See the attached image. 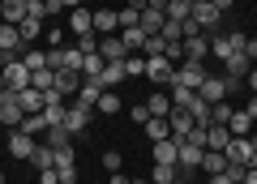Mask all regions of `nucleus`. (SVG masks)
<instances>
[{
  "mask_svg": "<svg viewBox=\"0 0 257 184\" xmlns=\"http://www.w3.org/2000/svg\"><path fill=\"white\" fill-rule=\"evenodd\" d=\"M146 77H150L155 86H163V90H167V86L176 82V65L167 60V56H146Z\"/></svg>",
  "mask_w": 257,
  "mask_h": 184,
  "instance_id": "obj_3",
  "label": "nucleus"
},
{
  "mask_svg": "<svg viewBox=\"0 0 257 184\" xmlns=\"http://www.w3.org/2000/svg\"><path fill=\"white\" fill-rule=\"evenodd\" d=\"M223 69H227L223 77H227V82H231V90H236V86H240V82L248 77V69H253V60H248L244 52H236V56H227V60H223Z\"/></svg>",
  "mask_w": 257,
  "mask_h": 184,
  "instance_id": "obj_4",
  "label": "nucleus"
},
{
  "mask_svg": "<svg viewBox=\"0 0 257 184\" xmlns=\"http://www.w3.org/2000/svg\"><path fill=\"white\" fill-rule=\"evenodd\" d=\"M202 129H206V150H227V141H231L227 124H214L210 120V124H202Z\"/></svg>",
  "mask_w": 257,
  "mask_h": 184,
  "instance_id": "obj_11",
  "label": "nucleus"
},
{
  "mask_svg": "<svg viewBox=\"0 0 257 184\" xmlns=\"http://www.w3.org/2000/svg\"><path fill=\"white\" fill-rule=\"evenodd\" d=\"M167 94H172V107H189L197 99V90H189V86H167Z\"/></svg>",
  "mask_w": 257,
  "mask_h": 184,
  "instance_id": "obj_38",
  "label": "nucleus"
},
{
  "mask_svg": "<svg viewBox=\"0 0 257 184\" xmlns=\"http://www.w3.org/2000/svg\"><path fill=\"white\" fill-rule=\"evenodd\" d=\"M120 107H124V103H120V94H116V90H103V94H99V103H94V111H103V116H116Z\"/></svg>",
  "mask_w": 257,
  "mask_h": 184,
  "instance_id": "obj_31",
  "label": "nucleus"
},
{
  "mask_svg": "<svg viewBox=\"0 0 257 184\" xmlns=\"http://www.w3.org/2000/svg\"><path fill=\"white\" fill-rule=\"evenodd\" d=\"M35 146H39V141L30 137V133H22V129H13V133H9V154H13V158H26V163H30Z\"/></svg>",
  "mask_w": 257,
  "mask_h": 184,
  "instance_id": "obj_7",
  "label": "nucleus"
},
{
  "mask_svg": "<svg viewBox=\"0 0 257 184\" xmlns=\"http://www.w3.org/2000/svg\"><path fill=\"white\" fill-rule=\"evenodd\" d=\"M184 111H189V116L197 120V124H210V103H206L202 94H197V99H193V103H189V107H184Z\"/></svg>",
  "mask_w": 257,
  "mask_h": 184,
  "instance_id": "obj_37",
  "label": "nucleus"
},
{
  "mask_svg": "<svg viewBox=\"0 0 257 184\" xmlns=\"http://www.w3.org/2000/svg\"><path fill=\"white\" fill-rule=\"evenodd\" d=\"M56 171H60V184H77V163H64Z\"/></svg>",
  "mask_w": 257,
  "mask_h": 184,
  "instance_id": "obj_48",
  "label": "nucleus"
},
{
  "mask_svg": "<svg viewBox=\"0 0 257 184\" xmlns=\"http://www.w3.org/2000/svg\"><path fill=\"white\" fill-rule=\"evenodd\" d=\"M210 184H236V180H231L227 171H219V175H210Z\"/></svg>",
  "mask_w": 257,
  "mask_h": 184,
  "instance_id": "obj_56",
  "label": "nucleus"
},
{
  "mask_svg": "<svg viewBox=\"0 0 257 184\" xmlns=\"http://www.w3.org/2000/svg\"><path fill=\"white\" fill-rule=\"evenodd\" d=\"M103 65H107V60H103L99 52H94V56H86V65H82V77H94V82H99V73H103Z\"/></svg>",
  "mask_w": 257,
  "mask_h": 184,
  "instance_id": "obj_41",
  "label": "nucleus"
},
{
  "mask_svg": "<svg viewBox=\"0 0 257 184\" xmlns=\"http://www.w3.org/2000/svg\"><path fill=\"white\" fill-rule=\"evenodd\" d=\"M43 22H47V18H30V13H26V22L18 26V30H22V43H26V47H30V43H35V39H39V35L47 30Z\"/></svg>",
  "mask_w": 257,
  "mask_h": 184,
  "instance_id": "obj_28",
  "label": "nucleus"
},
{
  "mask_svg": "<svg viewBox=\"0 0 257 184\" xmlns=\"http://www.w3.org/2000/svg\"><path fill=\"white\" fill-rule=\"evenodd\" d=\"M197 94H202V99L214 107V103H223V99L231 94V82H227V77H206V82L197 86Z\"/></svg>",
  "mask_w": 257,
  "mask_h": 184,
  "instance_id": "obj_5",
  "label": "nucleus"
},
{
  "mask_svg": "<svg viewBox=\"0 0 257 184\" xmlns=\"http://www.w3.org/2000/svg\"><path fill=\"white\" fill-rule=\"evenodd\" d=\"M64 30H69V26H47L43 35H47V43H52V47H64Z\"/></svg>",
  "mask_w": 257,
  "mask_h": 184,
  "instance_id": "obj_46",
  "label": "nucleus"
},
{
  "mask_svg": "<svg viewBox=\"0 0 257 184\" xmlns=\"http://www.w3.org/2000/svg\"><path fill=\"white\" fill-rule=\"evenodd\" d=\"M159 39H163V43H180V39H184V22H163Z\"/></svg>",
  "mask_w": 257,
  "mask_h": 184,
  "instance_id": "obj_39",
  "label": "nucleus"
},
{
  "mask_svg": "<svg viewBox=\"0 0 257 184\" xmlns=\"http://www.w3.org/2000/svg\"><path fill=\"white\" fill-rule=\"evenodd\" d=\"M90 116H94V111H86V107H77V103H69V111H64V129L77 137V133L90 129Z\"/></svg>",
  "mask_w": 257,
  "mask_h": 184,
  "instance_id": "obj_8",
  "label": "nucleus"
},
{
  "mask_svg": "<svg viewBox=\"0 0 257 184\" xmlns=\"http://www.w3.org/2000/svg\"><path fill=\"white\" fill-rule=\"evenodd\" d=\"M240 184H257V167H244V180Z\"/></svg>",
  "mask_w": 257,
  "mask_h": 184,
  "instance_id": "obj_55",
  "label": "nucleus"
},
{
  "mask_svg": "<svg viewBox=\"0 0 257 184\" xmlns=\"http://www.w3.org/2000/svg\"><path fill=\"white\" fill-rule=\"evenodd\" d=\"M189 5H206V0H189Z\"/></svg>",
  "mask_w": 257,
  "mask_h": 184,
  "instance_id": "obj_62",
  "label": "nucleus"
},
{
  "mask_svg": "<svg viewBox=\"0 0 257 184\" xmlns=\"http://www.w3.org/2000/svg\"><path fill=\"white\" fill-rule=\"evenodd\" d=\"M30 167H35V171H47V167H56V150L47 146V141H39L35 154H30Z\"/></svg>",
  "mask_w": 257,
  "mask_h": 184,
  "instance_id": "obj_25",
  "label": "nucleus"
},
{
  "mask_svg": "<svg viewBox=\"0 0 257 184\" xmlns=\"http://www.w3.org/2000/svg\"><path fill=\"white\" fill-rule=\"evenodd\" d=\"M244 86H248V90H253V94H257V65H253V69H248V77H244Z\"/></svg>",
  "mask_w": 257,
  "mask_h": 184,
  "instance_id": "obj_54",
  "label": "nucleus"
},
{
  "mask_svg": "<svg viewBox=\"0 0 257 184\" xmlns=\"http://www.w3.org/2000/svg\"><path fill=\"white\" fill-rule=\"evenodd\" d=\"M180 47H184V60H206L210 56V39L206 35H189Z\"/></svg>",
  "mask_w": 257,
  "mask_h": 184,
  "instance_id": "obj_15",
  "label": "nucleus"
},
{
  "mask_svg": "<svg viewBox=\"0 0 257 184\" xmlns=\"http://www.w3.org/2000/svg\"><path fill=\"white\" fill-rule=\"evenodd\" d=\"M18 103H22V111L30 116V111H43L47 107V94L35 90V86H26V90H18Z\"/></svg>",
  "mask_w": 257,
  "mask_h": 184,
  "instance_id": "obj_20",
  "label": "nucleus"
},
{
  "mask_svg": "<svg viewBox=\"0 0 257 184\" xmlns=\"http://www.w3.org/2000/svg\"><path fill=\"white\" fill-rule=\"evenodd\" d=\"M172 180H180V167H176V163H155L150 184H172Z\"/></svg>",
  "mask_w": 257,
  "mask_h": 184,
  "instance_id": "obj_29",
  "label": "nucleus"
},
{
  "mask_svg": "<svg viewBox=\"0 0 257 184\" xmlns=\"http://www.w3.org/2000/svg\"><path fill=\"white\" fill-rule=\"evenodd\" d=\"M82 82H86L82 73H69V69H56V94H60V99H64V94H77V90H82Z\"/></svg>",
  "mask_w": 257,
  "mask_h": 184,
  "instance_id": "obj_16",
  "label": "nucleus"
},
{
  "mask_svg": "<svg viewBox=\"0 0 257 184\" xmlns=\"http://www.w3.org/2000/svg\"><path fill=\"white\" fill-rule=\"evenodd\" d=\"M172 184H184V180H172Z\"/></svg>",
  "mask_w": 257,
  "mask_h": 184,
  "instance_id": "obj_64",
  "label": "nucleus"
},
{
  "mask_svg": "<svg viewBox=\"0 0 257 184\" xmlns=\"http://www.w3.org/2000/svg\"><path fill=\"white\" fill-rule=\"evenodd\" d=\"M223 154H227V163H236V167H248V158H253V146H248V137H231Z\"/></svg>",
  "mask_w": 257,
  "mask_h": 184,
  "instance_id": "obj_9",
  "label": "nucleus"
},
{
  "mask_svg": "<svg viewBox=\"0 0 257 184\" xmlns=\"http://www.w3.org/2000/svg\"><path fill=\"white\" fill-rule=\"evenodd\" d=\"M43 141H47L52 150H60V146H69V141H73V133H69V129H47Z\"/></svg>",
  "mask_w": 257,
  "mask_h": 184,
  "instance_id": "obj_40",
  "label": "nucleus"
},
{
  "mask_svg": "<svg viewBox=\"0 0 257 184\" xmlns=\"http://www.w3.org/2000/svg\"><path fill=\"white\" fill-rule=\"evenodd\" d=\"M82 65H86V56L77 52V43L69 47H52V52H47V69H69V73H82Z\"/></svg>",
  "mask_w": 257,
  "mask_h": 184,
  "instance_id": "obj_1",
  "label": "nucleus"
},
{
  "mask_svg": "<svg viewBox=\"0 0 257 184\" xmlns=\"http://www.w3.org/2000/svg\"><path fill=\"white\" fill-rule=\"evenodd\" d=\"M77 52H82V56H94V52H99V35H94V30L77 35Z\"/></svg>",
  "mask_w": 257,
  "mask_h": 184,
  "instance_id": "obj_42",
  "label": "nucleus"
},
{
  "mask_svg": "<svg viewBox=\"0 0 257 184\" xmlns=\"http://www.w3.org/2000/svg\"><path fill=\"white\" fill-rule=\"evenodd\" d=\"M163 22H167V13H159V9H142V30H146V35H159V30H163Z\"/></svg>",
  "mask_w": 257,
  "mask_h": 184,
  "instance_id": "obj_32",
  "label": "nucleus"
},
{
  "mask_svg": "<svg viewBox=\"0 0 257 184\" xmlns=\"http://www.w3.org/2000/svg\"><path fill=\"white\" fill-rule=\"evenodd\" d=\"M39 184H60V171H56V167H47V171H39Z\"/></svg>",
  "mask_w": 257,
  "mask_h": 184,
  "instance_id": "obj_51",
  "label": "nucleus"
},
{
  "mask_svg": "<svg viewBox=\"0 0 257 184\" xmlns=\"http://www.w3.org/2000/svg\"><path fill=\"white\" fill-rule=\"evenodd\" d=\"M103 167H107V171H120V167H124L120 150H103Z\"/></svg>",
  "mask_w": 257,
  "mask_h": 184,
  "instance_id": "obj_45",
  "label": "nucleus"
},
{
  "mask_svg": "<svg viewBox=\"0 0 257 184\" xmlns=\"http://www.w3.org/2000/svg\"><path fill=\"white\" fill-rule=\"evenodd\" d=\"M124 77H128V73H124V60H107V65H103V73H99V86H103V90H116Z\"/></svg>",
  "mask_w": 257,
  "mask_h": 184,
  "instance_id": "obj_10",
  "label": "nucleus"
},
{
  "mask_svg": "<svg viewBox=\"0 0 257 184\" xmlns=\"http://www.w3.org/2000/svg\"><path fill=\"white\" fill-rule=\"evenodd\" d=\"M244 111H248V116H253V120H257V94H253V99H248V103H244Z\"/></svg>",
  "mask_w": 257,
  "mask_h": 184,
  "instance_id": "obj_57",
  "label": "nucleus"
},
{
  "mask_svg": "<svg viewBox=\"0 0 257 184\" xmlns=\"http://www.w3.org/2000/svg\"><path fill=\"white\" fill-rule=\"evenodd\" d=\"M206 60H180V65H176V82L172 86H189V90H197V86L206 82Z\"/></svg>",
  "mask_w": 257,
  "mask_h": 184,
  "instance_id": "obj_2",
  "label": "nucleus"
},
{
  "mask_svg": "<svg viewBox=\"0 0 257 184\" xmlns=\"http://www.w3.org/2000/svg\"><path fill=\"white\" fill-rule=\"evenodd\" d=\"M0 184H5V171H0Z\"/></svg>",
  "mask_w": 257,
  "mask_h": 184,
  "instance_id": "obj_63",
  "label": "nucleus"
},
{
  "mask_svg": "<svg viewBox=\"0 0 257 184\" xmlns=\"http://www.w3.org/2000/svg\"><path fill=\"white\" fill-rule=\"evenodd\" d=\"M22 65L35 73V69H47V52H39V47H22Z\"/></svg>",
  "mask_w": 257,
  "mask_h": 184,
  "instance_id": "obj_35",
  "label": "nucleus"
},
{
  "mask_svg": "<svg viewBox=\"0 0 257 184\" xmlns=\"http://www.w3.org/2000/svg\"><path fill=\"white\" fill-rule=\"evenodd\" d=\"M128 9H138V13H142V9H146V0H128Z\"/></svg>",
  "mask_w": 257,
  "mask_h": 184,
  "instance_id": "obj_59",
  "label": "nucleus"
},
{
  "mask_svg": "<svg viewBox=\"0 0 257 184\" xmlns=\"http://www.w3.org/2000/svg\"><path fill=\"white\" fill-rule=\"evenodd\" d=\"M120 43H124L128 52H142V43H146V30H142V26H124V30H120Z\"/></svg>",
  "mask_w": 257,
  "mask_h": 184,
  "instance_id": "obj_30",
  "label": "nucleus"
},
{
  "mask_svg": "<svg viewBox=\"0 0 257 184\" xmlns=\"http://www.w3.org/2000/svg\"><path fill=\"white\" fill-rule=\"evenodd\" d=\"M146 107H150V116H172V94H167L163 86H155V94L146 99Z\"/></svg>",
  "mask_w": 257,
  "mask_h": 184,
  "instance_id": "obj_24",
  "label": "nucleus"
},
{
  "mask_svg": "<svg viewBox=\"0 0 257 184\" xmlns=\"http://www.w3.org/2000/svg\"><path fill=\"white\" fill-rule=\"evenodd\" d=\"M5 69V86H9V90H26L30 86V69L22 65V60H9V65H0Z\"/></svg>",
  "mask_w": 257,
  "mask_h": 184,
  "instance_id": "obj_6",
  "label": "nucleus"
},
{
  "mask_svg": "<svg viewBox=\"0 0 257 184\" xmlns=\"http://www.w3.org/2000/svg\"><path fill=\"white\" fill-rule=\"evenodd\" d=\"M26 13L30 18H47V0H26Z\"/></svg>",
  "mask_w": 257,
  "mask_h": 184,
  "instance_id": "obj_49",
  "label": "nucleus"
},
{
  "mask_svg": "<svg viewBox=\"0 0 257 184\" xmlns=\"http://www.w3.org/2000/svg\"><path fill=\"white\" fill-rule=\"evenodd\" d=\"M99 94H103V86L99 82H94V77H86V82H82V90H77V107H86V111H94V103H99Z\"/></svg>",
  "mask_w": 257,
  "mask_h": 184,
  "instance_id": "obj_19",
  "label": "nucleus"
},
{
  "mask_svg": "<svg viewBox=\"0 0 257 184\" xmlns=\"http://www.w3.org/2000/svg\"><path fill=\"white\" fill-rule=\"evenodd\" d=\"M30 86H35V90H56V69H35V73H30Z\"/></svg>",
  "mask_w": 257,
  "mask_h": 184,
  "instance_id": "obj_33",
  "label": "nucleus"
},
{
  "mask_svg": "<svg viewBox=\"0 0 257 184\" xmlns=\"http://www.w3.org/2000/svg\"><path fill=\"white\" fill-rule=\"evenodd\" d=\"M0 22L22 26V22H26V0H0Z\"/></svg>",
  "mask_w": 257,
  "mask_h": 184,
  "instance_id": "obj_18",
  "label": "nucleus"
},
{
  "mask_svg": "<svg viewBox=\"0 0 257 184\" xmlns=\"http://www.w3.org/2000/svg\"><path fill=\"white\" fill-rule=\"evenodd\" d=\"M210 5H214L219 13H231V9H236V0H210Z\"/></svg>",
  "mask_w": 257,
  "mask_h": 184,
  "instance_id": "obj_52",
  "label": "nucleus"
},
{
  "mask_svg": "<svg viewBox=\"0 0 257 184\" xmlns=\"http://www.w3.org/2000/svg\"><path fill=\"white\" fill-rule=\"evenodd\" d=\"M124 73H128V77L146 73V56H133V52H128V56H124Z\"/></svg>",
  "mask_w": 257,
  "mask_h": 184,
  "instance_id": "obj_43",
  "label": "nucleus"
},
{
  "mask_svg": "<svg viewBox=\"0 0 257 184\" xmlns=\"http://www.w3.org/2000/svg\"><path fill=\"white\" fill-rule=\"evenodd\" d=\"M155 163H176V154H180V141H172V137H163V141H155Z\"/></svg>",
  "mask_w": 257,
  "mask_h": 184,
  "instance_id": "obj_27",
  "label": "nucleus"
},
{
  "mask_svg": "<svg viewBox=\"0 0 257 184\" xmlns=\"http://www.w3.org/2000/svg\"><path fill=\"white\" fill-rule=\"evenodd\" d=\"M163 39H159V35H146V43H142V56H163Z\"/></svg>",
  "mask_w": 257,
  "mask_h": 184,
  "instance_id": "obj_44",
  "label": "nucleus"
},
{
  "mask_svg": "<svg viewBox=\"0 0 257 184\" xmlns=\"http://www.w3.org/2000/svg\"><path fill=\"white\" fill-rule=\"evenodd\" d=\"M128 184H150V180H128Z\"/></svg>",
  "mask_w": 257,
  "mask_h": 184,
  "instance_id": "obj_61",
  "label": "nucleus"
},
{
  "mask_svg": "<svg viewBox=\"0 0 257 184\" xmlns=\"http://www.w3.org/2000/svg\"><path fill=\"white\" fill-rule=\"evenodd\" d=\"M116 30H120L116 9H94V35H116Z\"/></svg>",
  "mask_w": 257,
  "mask_h": 184,
  "instance_id": "obj_21",
  "label": "nucleus"
},
{
  "mask_svg": "<svg viewBox=\"0 0 257 184\" xmlns=\"http://www.w3.org/2000/svg\"><path fill=\"white\" fill-rule=\"evenodd\" d=\"M60 9H82V0H60Z\"/></svg>",
  "mask_w": 257,
  "mask_h": 184,
  "instance_id": "obj_58",
  "label": "nucleus"
},
{
  "mask_svg": "<svg viewBox=\"0 0 257 184\" xmlns=\"http://www.w3.org/2000/svg\"><path fill=\"white\" fill-rule=\"evenodd\" d=\"M202 167L206 175H219V171H227V154H223V150H202Z\"/></svg>",
  "mask_w": 257,
  "mask_h": 184,
  "instance_id": "obj_22",
  "label": "nucleus"
},
{
  "mask_svg": "<svg viewBox=\"0 0 257 184\" xmlns=\"http://www.w3.org/2000/svg\"><path fill=\"white\" fill-rule=\"evenodd\" d=\"M0 90H5V69H0Z\"/></svg>",
  "mask_w": 257,
  "mask_h": 184,
  "instance_id": "obj_60",
  "label": "nucleus"
},
{
  "mask_svg": "<svg viewBox=\"0 0 257 184\" xmlns=\"http://www.w3.org/2000/svg\"><path fill=\"white\" fill-rule=\"evenodd\" d=\"M197 163H202V146H193V141H180V154H176V167H180V175H184V171H193Z\"/></svg>",
  "mask_w": 257,
  "mask_h": 184,
  "instance_id": "obj_17",
  "label": "nucleus"
},
{
  "mask_svg": "<svg viewBox=\"0 0 257 184\" xmlns=\"http://www.w3.org/2000/svg\"><path fill=\"white\" fill-rule=\"evenodd\" d=\"M189 18H193L189 0H167V22H189Z\"/></svg>",
  "mask_w": 257,
  "mask_h": 184,
  "instance_id": "obj_34",
  "label": "nucleus"
},
{
  "mask_svg": "<svg viewBox=\"0 0 257 184\" xmlns=\"http://www.w3.org/2000/svg\"><path fill=\"white\" fill-rule=\"evenodd\" d=\"M22 30L18 26H9V22H0V52H13V56H22Z\"/></svg>",
  "mask_w": 257,
  "mask_h": 184,
  "instance_id": "obj_13",
  "label": "nucleus"
},
{
  "mask_svg": "<svg viewBox=\"0 0 257 184\" xmlns=\"http://www.w3.org/2000/svg\"><path fill=\"white\" fill-rule=\"evenodd\" d=\"M99 56L103 60H124L128 47L120 43V35H99Z\"/></svg>",
  "mask_w": 257,
  "mask_h": 184,
  "instance_id": "obj_12",
  "label": "nucleus"
},
{
  "mask_svg": "<svg viewBox=\"0 0 257 184\" xmlns=\"http://www.w3.org/2000/svg\"><path fill=\"white\" fill-rule=\"evenodd\" d=\"M22 133H30V137L39 141V133H47V120H43V111H30V116L22 120Z\"/></svg>",
  "mask_w": 257,
  "mask_h": 184,
  "instance_id": "obj_36",
  "label": "nucleus"
},
{
  "mask_svg": "<svg viewBox=\"0 0 257 184\" xmlns=\"http://www.w3.org/2000/svg\"><path fill=\"white\" fill-rule=\"evenodd\" d=\"M142 129H146V137H150V141H163V137H172V124H167V116H150L146 124H142Z\"/></svg>",
  "mask_w": 257,
  "mask_h": 184,
  "instance_id": "obj_26",
  "label": "nucleus"
},
{
  "mask_svg": "<svg viewBox=\"0 0 257 184\" xmlns=\"http://www.w3.org/2000/svg\"><path fill=\"white\" fill-rule=\"evenodd\" d=\"M69 30H73V35H86V30H94V13L86 9H69Z\"/></svg>",
  "mask_w": 257,
  "mask_h": 184,
  "instance_id": "obj_23",
  "label": "nucleus"
},
{
  "mask_svg": "<svg viewBox=\"0 0 257 184\" xmlns=\"http://www.w3.org/2000/svg\"><path fill=\"white\" fill-rule=\"evenodd\" d=\"M64 163H77V154H73V141L56 150V167H64Z\"/></svg>",
  "mask_w": 257,
  "mask_h": 184,
  "instance_id": "obj_47",
  "label": "nucleus"
},
{
  "mask_svg": "<svg viewBox=\"0 0 257 184\" xmlns=\"http://www.w3.org/2000/svg\"><path fill=\"white\" fill-rule=\"evenodd\" d=\"M227 129H231V137H248V133L257 129V120L248 116L244 107H236V111H231V120H227Z\"/></svg>",
  "mask_w": 257,
  "mask_h": 184,
  "instance_id": "obj_14",
  "label": "nucleus"
},
{
  "mask_svg": "<svg viewBox=\"0 0 257 184\" xmlns=\"http://www.w3.org/2000/svg\"><path fill=\"white\" fill-rule=\"evenodd\" d=\"M244 56H248V60L257 65V39H248V43H244Z\"/></svg>",
  "mask_w": 257,
  "mask_h": 184,
  "instance_id": "obj_53",
  "label": "nucleus"
},
{
  "mask_svg": "<svg viewBox=\"0 0 257 184\" xmlns=\"http://www.w3.org/2000/svg\"><path fill=\"white\" fill-rule=\"evenodd\" d=\"M128 116H133V124H146V120H150V107H146V103H138Z\"/></svg>",
  "mask_w": 257,
  "mask_h": 184,
  "instance_id": "obj_50",
  "label": "nucleus"
}]
</instances>
